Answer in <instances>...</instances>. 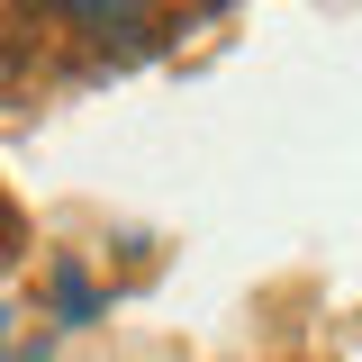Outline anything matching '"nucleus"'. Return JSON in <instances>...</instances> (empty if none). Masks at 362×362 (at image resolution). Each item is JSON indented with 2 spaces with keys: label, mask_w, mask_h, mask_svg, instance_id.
Returning <instances> with one entry per match:
<instances>
[{
  "label": "nucleus",
  "mask_w": 362,
  "mask_h": 362,
  "mask_svg": "<svg viewBox=\"0 0 362 362\" xmlns=\"http://www.w3.org/2000/svg\"><path fill=\"white\" fill-rule=\"evenodd\" d=\"M73 9H90V18H127L136 0H73Z\"/></svg>",
  "instance_id": "nucleus-1"
}]
</instances>
